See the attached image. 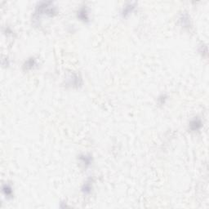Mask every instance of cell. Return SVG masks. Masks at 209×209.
I'll return each mask as SVG.
<instances>
[{
	"label": "cell",
	"mask_w": 209,
	"mask_h": 209,
	"mask_svg": "<svg viewBox=\"0 0 209 209\" xmlns=\"http://www.w3.org/2000/svg\"><path fill=\"white\" fill-rule=\"evenodd\" d=\"M202 126V120L199 118H194L190 121V123L189 124V127H190V130L191 132H197V131L201 129Z\"/></svg>",
	"instance_id": "1"
},
{
	"label": "cell",
	"mask_w": 209,
	"mask_h": 209,
	"mask_svg": "<svg viewBox=\"0 0 209 209\" xmlns=\"http://www.w3.org/2000/svg\"><path fill=\"white\" fill-rule=\"evenodd\" d=\"M78 18L80 19V21H83V22H88L89 21V14L87 7H81L77 13Z\"/></svg>",
	"instance_id": "2"
},
{
	"label": "cell",
	"mask_w": 209,
	"mask_h": 209,
	"mask_svg": "<svg viewBox=\"0 0 209 209\" xmlns=\"http://www.w3.org/2000/svg\"><path fill=\"white\" fill-rule=\"evenodd\" d=\"M135 7H136L135 3H128L127 5H126L125 7H123V11H122L123 17H127L128 15H130V13H132L133 10L135 9Z\"/></svg>",
	"instance_id": "3"
},
{
	"label": "cell",
	"mask_w": 209,
	"mask_h": 209,
	"mask_svg": "<svg viewBox=\"0 0 209 209\" xmlns=\"http://www.w3.org/2000/svg\"><path fill=\"white\" fill-rule=\"evenodd\" d=\"M79 160L87 168L91 165L92 162V157L89 155H82L79 156Z\"/></svg>",
	"instance_id": "4"
},
{
	"label": "cell",
	"mask_w": 209,
	"mask_h": 209,
	"mask_svg": "<svg viewBox=\"0 0 209 209\" xmlns=\"http://www.w3.org/2000/svg\"><path fill=\"white\" fill-rule=\"evenodd\" d=\"M35 65H36V60L32 57V58H30V59L27 60V61L25 62L24 66H23V69H24L25 71L30 70H32V69L34 68Z\"/></svg>",
	"instance_id": "5"
},
{
	"label": "cell",
	"mask_w": 209,
	"mask_h": 209,
	"mask_svg": "<svg viewBox=\"0 0 209 209\" xmlns=\"http://www.w3.org/2000/svg\"><path fill=\"white\" fill-rule=\"evenodd\" d=\"M92 190V182L91 179H89L83 186L82 191L83 193L85 194H88L91 193Z\"/></svg>",
	"instance_id": "6"
},
{
	"label": "cell",
	"mask_w": 209,
	"mask_h": 209,
	"mask_svg": "<svg viewBox=\"0 0 209 209\" xmlns=\"http://www.w3.org/2000/svg\"><path fill=\"white\" fill-rule=\"evenodd\" d=\"M2 193L5 195L6 198H11L12 197V194H13V190L12 188L10 185H4L2 186Z\"/></svg>",
	"instance_id": "7"
},
{
	"label": "cell",
	"mask_w": 209,
	"mask_h": 209,
	"mask_svg": "<svg viewBox=\"0 0 209 209\" xmlns=\"http://www.w3.org/2000/svg\"><path fill=\"white\" fill-rule=\"evenodd\" d=\"M180 21L181 23V25L185 28L190 27V17H189L188 14H183L180 19Z\"/></svg>",
	"instance_id": "8"
},
{
	"label": "cell",
	"mask_w": 209,
	"mask_h": 209,
	"mask_svg": "<svg viewBox=\"0 0 209 209\" xmlns=\"http://www.w3.org/2000/svg\"><path fill=\"white\" fill-rule=\"evenodd\" d=\"M70 83L73 87H78L81 85V83H82V80H81V79L77 75H74V76L71 78L70 81Z\"/></svg>",
	"instance_id": "9"
},
{
	"label": "cell",
	"mask_w": 209,
	"mask_h": 209,
	"mask_svg": "<svg viewBox=\"0 0 209 209\" xmlns=\"http://www.w3.org/2000/svg\"><path fill=\"white\" fill-rule=\"evenodd\" d=\"M168 99V96H167L165 94H162L161 96H159V98H158V103L160 105H163L166 103V100Z\"/></svg>",
	"instance_id": "10"
}]
</instances>
